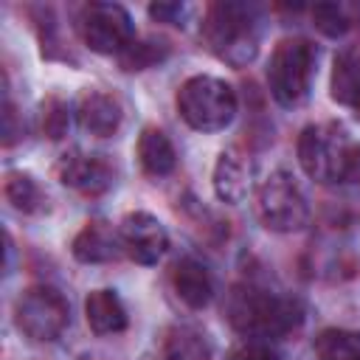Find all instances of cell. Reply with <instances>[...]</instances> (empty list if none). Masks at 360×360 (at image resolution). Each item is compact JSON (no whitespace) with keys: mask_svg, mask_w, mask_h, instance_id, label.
<instances>
[{"mask_svg":"<svg viewBox=\"0 0 360 360\" xmlns=\"http://www.w3.org/2000/svg\"><path fill=\"white\" fill-rule=\"evenodd\" d=\"M228 323L245 340H276L295 329L304 318L301 304L290 295L273 292L259 284H233L225 301Z\"/></svg>","mask_w":360,"mask_h":360,"instance_id":"obj_1","label":"cell"},{"mask_svg":"<svg viewBox=\"0 0 360 360\" xmlns=\"http://www.w3.org/2000/svg\"><path fill=\"white\" fill-rule=\"evenodd\" d=\"M202 42L231 68H245L259 53V11L250 3L219 0L202 14Z\"/></svg>","mask_w":360,"mask_h":360,"instance_id":"obj_2","label":"cell"},{"mask_svg":"<svg viewBox=\"0 0 360 360\" xmlns=\"http://www.w3.org/2000/svg\"><path fill=\"white\" fill-rule=\"evenodd\" d=\"M298 163L318 183H360V143L335 124H309L298 135Z\"/></svg>","mask_w":360,"mask_h":360,"instance_id":"obj_3","label":"cell"},{"mask_svg":"<svg viewBox=\"0 0 360 360\" xmlns=\"http://www.w3.org/2000/svg\"><path fill=\"white\" fill-rule=\"evenodd\" d=\"M177 112L197 132H219L236 118V90L217 76H191L177 90Z\"/></svg>","mask_w":360,"mask_h":360,"instance_id":"obj_4","label":"cell"},{"mask_svg":"<svg viewBox=\"0 0 360 360\" xmlns=\"http://www.w3.org/2000/svg\"><path fill=\"white\" fill-rule=\"evenodd\" d=\"M315 59V45L301 37H287L273 48L267 62V87L281 107H298L309 96Z\"/></svg>","mask_w":360,"mask_h":360,"instance_id":"obj_5","label":"cell"},{"mask_svg":"<svg viewBox=\"0 0 360 360\" xmlns=\"http://www.w3.org/2000/svg\"><path fill=\"white\" fill-rule=\"evenodd\" d=\"M256 214L267 231L276 233H292L301 231L309 222V205L295 183L292 174L287 172H270L264 183L256 191Z\"/></svg>","mask_w":360,"mask_h":360,"instance_id":"obj_6","label":"cell"},{"mask_svg":"<svg viewBox=\"0 0 360 360\" xmlns=\"http://www.w3.org/2000/svg\"><path fill=\"white\" fill-rule=\"evenodd\" d=\"M68 318H70V307L56 287H45V284L28 287L14 304L17 329L39 343L56 340L65 332Z\"/></svg>","mask_w":360,"mask_h":360,"instance_id":"obj_7","label":"cell"},{"mask_svg":"<svg viewBox=\"0 0 360 360\" xmlns=\"http://www.w3.org/2000/svg\"><path fill=\"white\" fill-rule=\"evenodd\" d=\"M76 31L82 42L96 53H121L132 39V17L118 3H87L79 8Z\"/></svg>","mask_w":360,"mask_h":360,"instance_id":"obj_8","label":"cell"},{"mask_svg":"<svg viewBox=\"0 0 360 360\" xmlns=\"http://www.w3.org/2000/svg\"><path fill=\"white\" fill-rule=\"evenodd\" d=\"M124 256H129L138 264H158L169 248V233L158 217L149 211H132L118 225Z\"/></svg>","mask_w":360,"mask_h":360,"instance_id":"obj_9","label":"cell"},{"mask_svg":"<svg viewBox=\"0 0 360 360\" xmlns=\"http://www.w3.org/2000/svg\"><path fill=\"white\" fill-rule=\"evenodd\" d=\"M56 177L62 186L79 191V194H101L112 186V166L104 160V155H90V152H68L56 163Z\"/></svg>","mask_w":360,"mask_h":360,"instance_id":"obj_10","label":"cell"},{"mask_svg":"<svg viewBox=\"0 0 360 360\" xmlns=\"http://www.w3.org/2000/svg\"><path fill=\"white\" fill-rule=\"evenodd\" d=\"M124 107L107 90H84L76 101V121L93 138H107L121 127Z\"/></svg>","mask_w":360,"mask_h":360,"instance_id":"obj_11","label":"cell"},{"mask_svg":"<svg viewBox=\"0 0 360 360\" xmlns=\"http://www.w3.org/2000/svg\"><path fill=\"white\" fill-rule=\"evenodd\" d=\"M70 250H73L76 262H82V264H104V262L118 259L124 253V245H121L118 228H112L101 219H90L73 236Z\"/></svg>","mask_w":360,"mask_h":360,"instance_id":"obj_12","label":"cell"},{"mask_svg":"<svg viewBox=\"0 0 360 360\" xmlns=\"http://www.w3.org/2000/svg\"><path fill=\"white\" fill-rule=\"evenodd\" d=\"M172 287H174L177 298L186 307H191V309H202L214 298V278H211V273L205 270L202 262H197L191 256H183L174 264V270H172Z\"/></svg>","mask_w":360,"mask_h":360,"instance_id":"obj_13","label":"cell"},{"mask_svg":"<svg viewBox=\"0 0 360 360\" xmlns=\"http://www.w3.org/2000/svg\"><path fill=\"white\" fill-rule=\"evenodd\" d=\"M214 191L222 202H242L250 191V166L245 163V158L236 149H225L219 152L217 163H214Z\"/></svg>","mask_w":360,"mask_h":360,"instance_id":"obj_14","label":"cell"},{"mask_svg":"<svg viewBox=\"0 0 360 360\" xmlns=\"http://www.w3.org/2000/svg\"><path fill=\"white\" fill-rule=\"evenodd\" d=\"M84 318L93 335H118L127 329V307L115 290H90L84 298Z\"/></svg>","mask_w":360,"mask_h":360,"instance_id":"obj_15","label":"cell"},{"mask_svg":"<svg viewBox=\"0 0 360 360\" xmlns=\"http://www.w3.org/2000/svg\"><path fill=\"white\" fill-rule=\"evenodd\" d=\"M211 338L191 323H174L163 332L160 360H211Z\"/></svg>","mask_w":360,"mask_h":360,"instance_id":"obj_16","label":"cell"},{"mask_svg":"<svg viewBox=\"0 0 360 360\" xmlns=\"http://www.w3.org/2000/svg\"><path fill=\"white\" fill-rule=\"evenodd\" d=\"M138 163L143 169V174L149 177H166L174 172L177 166V152L174 143L169 141V135L158 127H146L138 135V146H135Z\"/></svg>","mask_w":360,"mask_h":360,"instance_id":"obj_17","label":"cell"},{"mask_svg":"<svg viewBox=\"0 0 360 360\" xmlns=\"http://www.w3.org/2000/svg\"><path fill=\"white\" fill-rule=\"evenodd\" d=\"M329 93L343 107L357 104V98H360V45H352L335 56Z\"/></svg>","mask_w":360,"mask_h":360,"instance_id":"obj_18","label":"cell"},{"mask_svg":"<svg viewBox=\"0 0 360 360\" xmlns=\"http://www.w3.org/2000/svg\"><path fill=\"white\" fill-rule=\"evenodd\" d=\"M318 360H360V332L354 329H323L315 338Z\"/></svg>","mask_w":360,"mask_h":360,"instance_id":"obj_19","label":"cell"},{"mask_svg":"<svg viewBox=\"0 0 360 360\" xmlns=\"http://www.w3.org/2000/svg\"><path fill=\"white\" fill-rule=\"evenodd\" d=\"M3 194L22 214H34L45 202V194H42L39 183L28 172H8L6 174V183H3Z\"/></svg>","mask_w":360,"mask_h":360,"instance_id":"obj_20","label":"cell"},{"mask_svg":"<svg viewBox=\"0 0 360 360\" xmlns=\"http://www.w3.org/2000/svg\"><path fill=\"white\" fill-rule=\"evenodd\" d=\"M163 59H166V45L158 39H132L118 53V65L124 70H146Z\"/></svg>","mask_w":360,"mask_h":360,"instance_id":"obj_21","label":"cell"},{"mask_svg":"<svg viewBox=\"0 0 360 360\" xmlns=\"http://www.w3.org/2000/svg\"><path fill=\"white\" fill-rule=\"evenodd\" d=\"M70 127V107L68 101H62L59 96H48L39 104V129L45 138L59 141Z\"/></svg>","mask_w":360,"mask_h":360,"instance_id":"obj_22","label":"cell"},{"mask_svg":"<svg viewBox=\"0 0 360 360\" xmlns=\"http://www.w3.org/2000/svg\"><path fill=\"white\" fill-rule=\"evenodd\" d=\"M312 22L326 37H343L352 28V17H349L346 6H340V3H318V6H312Z\"/></svg>","mask_w":360,"mask_h":360,"instance_id":"obj_23","label":"cell"},{"mask_svg":"<svg viewBox=\"0 0 360 360\" xmlns=\"http://www.w3.org/2000/svg\"><path fill=\"white\" fill-rule=\"evenodd\" d=\"M228 360H281L278 352L270 346V340H242L231 349Z\"/></svg>","mask_w":360,"mask_h":360,"instance_id":"obj_24","label":"cell"},{"mask_svg":"<svg viewBox=\"0 0 360 360\" xmlns=\"http://www.w3.org/2000/svg\"><path fill=\"white\" fill-rule=\"evenodd\" d=\"M188 11L191 8L186 3H152L149 6V17L158 22H169V25H183Z\"/></svg>","mask_w":360,"mask_h":360,"instance_id":"obj_25","label":"cell"},{"mask_svg":"<svg viewBox=\"0 0 360 360\" xmlns=\"http://www.w3.org/2000/svg\"><path fill=\"white\" fill-rule=\"evenodd\" d=\"M20 135H22V124H17V110H14L8 90H6V98H3V146H11Z\"/></svg>","mask_w":360,"mask_h":360,"instance_id":"obj_26","label":"cell"},{"mask_svg":"<svg viewBox=\"0 0 360 360\" xmlns=\"http://www.w3.org/2000/svg\"><path fill=\"white\" fill-rule=\"evenodd\" d=\"M352 110H354V115H357V118H360V98H357V104H354V107H352Z\"/></svg>","mask_w":360,"mask_h":360,"instance_id":"obj_27","label":"cell"}]
</instances>
